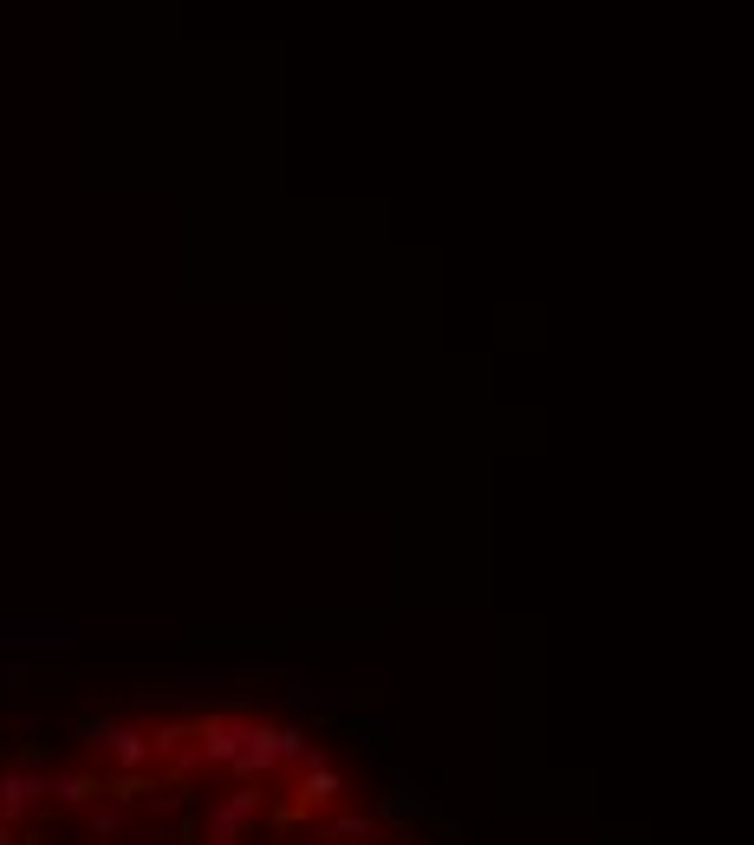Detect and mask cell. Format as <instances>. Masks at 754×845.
<instances>
[{"instance_id":"8","label":"cell","mask_w":754,"mask_h":845,"mask_svg":"<svg viewBox=\"0 0 754 845\" xmlns=\"http://www.w3.org/2000/svg\"><path fill=\"white\" fill-rule=\"evenodd\" d=\"M326 839L332 845H371L378 839V820H371V813H332V820H326Z\"/></svg>"},{"instance_id":"3","label":"cell","mask_w":754,"mask_h":845,"mask_svg":"<svg viewBox=\"0 0 754 845\" xmlns=\"http://www.w3.org/2000/svg\"><path fill=\"white\" fill-rule=\"evenodd\" d=\"M241 728H248V715H234V709H228V715H203V722H196V748H189L183 761H189V768H228L234 748H241Z\"/></svg>"},{"instance_id":"5","label":"cell","mask_w":754,"mask_h":845,"mask_svg":"<svg viewBox=\"0 0 754 845\" xmlns=\"http://www.w3.org/2000/svg\"><path fill=\"white\" fill-rule=\"evenodd\" d=\"M234 780H267L280 768V728L274 722H261V715H248V728H241V748H234Z\"/></svg>"},{"instance_id":"13","label":"cell","mask_w":754,"mask_h":845,"mask_svg":"<svg viewBox=\"0 0 754 845\" xmlns=\"http://www.w3.org/2000/svg\"><path fill=\"white\" fill-rule=\"evenodd\" d=\"M0 845H40V839H20L13 826H0Z\"/></svg>"},{"instance_id":"2","label":"cell","mask_w":754,"mask_h":845,"mask_svg":"<svg viewBox=\"0 0 754 845\" xmlns=\"http://www.w3.org/2000/svg\"><path fill=\"white\" fill-rule=\"evenodd\" d=\"M261 813V780H241L234 793L208 800V845H241V833L254 826Z\"/></svg>"},{"instance_id":"6","label":"cell","mask_w":754,"mask_h":845,"mask_svg":"<svg viewBox=\"0 0 754 845\" xmlns=\"http://www.w3.org/2000/svg\"><path fill=\"white\" fill-rule=\"evenodd\" d=\"M105 793V780L98 775H78V768H46V800H59V806H91Z\"/></svg>"},{"instance_id":"9","label":"cell","mask_w":754,"mask_h":845,"mask_svg":"<svg viewBox=\"0 0 754 845\" xmlns=\"http://www.w3.org/2000/svg\"><path fill=\"white\" fill-rule=\"evenodd\" d=\"M416 813H423V793H416V787H391V793H384V806H378L371 820H378V826H384V820L397 826V820H416Z\"/></svg>"},{"instance_id":"4","label":"cell","mask_w":754,"mask_h":845,"mask_svg":"<svg viewBox=\"0 0 754 845\" xmlns=\"http://www.w3.org/2000/svg\"><path fill=\"white\" fill-rule=\"evenodd\" d=\"M40 800H46V768L40 761H7L0 768V826L26 820Z\"/></svg>"},{"instance_id":"12","label":"cell","mask_w":754,"mask_h":845,"mask_svg":"<svg viewBox=\"0 0 754 845\" xmlns=\"http://www.w3.org/2000/svg\"><path fill=\"white\" fill-rule=\"evenodd\" d=\"M358 735H371V748H378V742L391 735V722H384V715H364V722H358Z\"/></svg>"},{"instance_id":"11","label":"cell","mask_w":754,"mask_h":845,"mask_svg":"<svg viewBox=\"0 0 754 845\" xmlns=\"http://www.w3.org/2000/svg\"><path fill=\"white\" fill-rule=\"evenodd\" d=\"M293 709H313V715L326 709V696L313 690V677H293Z\"/></svg>"},{"instance_id":"1","label":"cell","mask_w":754,"mask_h":845,"mask_svg":"<svg viewBox=\"0 0 754 845\" xmlns=\"http://www.w3.org/2000/svg\"><path fill=\"white\" fill-rule=\"evenodd\" d=\"M78 735H85V748H98V755H105L111 768H124V775H143V768H150V728H138V722L85 715Z\"/></svg>"},{"instance_id":"7","label":"cell","mask_w":754,"mask_h":845,"mask_svg":"<svg viewBox=\"0 0 754 845\" xmlns=\"http://www.w3.org/2000/svg\"><path fill=\"white\" fill-rule=\"evenodd\" d=\"M339 793H345V775L332 768V761H319V768L299 775V813H326Z\"/></svg>"},{"instance_id":"10","label":"cell","mask_w":754,"mask_h":845,"mask_svg":"<svg viewBox=\"0 0 754 845\" xmlns=\"http://www.w3.org/2000/svg\"><path fill=\"white\" fill-rule=\"evenodd\" d=\"M118 826H124V820H118V806H91V833H98V845L118 839Z\"/></svg>"}]
</instances>
